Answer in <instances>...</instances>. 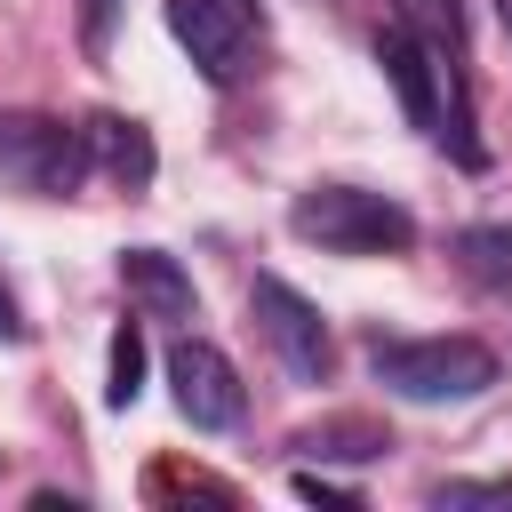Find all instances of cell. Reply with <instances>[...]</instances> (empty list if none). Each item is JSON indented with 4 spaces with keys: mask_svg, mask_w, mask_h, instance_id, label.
Instances as JSON below:
<instances>
[{
    "mask_svg": "<svg viewBox=\"0 0 512 512\" xmlns=\"http://www.w3.org/2000/svg\"><path fill=\"white\" fill-rule=\"evenodd\" d=\"M368 368L384 392L416 400V408H448V400H480L504 360L480 344V336H376L368 344Z\"/></svg>",
    "mask_w": 512,
    "mask_h": 512,
    "instance_id": "cell-1",
    "label": "cell"
},
{
    "mask_svg": "<svg viewBox=\"0 0 512 512\" xmlns=\"http://www.w3.org/2000/svg\"><path fill=\"white\" fill-rule=\"evenodd\" d=\"M288 232L328 256H400L416 248V216L368 184H312L288 200Z\"/></svg>",
    "mask_w": 512,
    "mask_h": 512,
    "instance_id": "cell-2",
    "label": "cell"
},
{
    "mask_svg": "<svg viewBox=\"0 0 512 512\" xmlns=\"http://www.w3.org/2000/svg\"><path fill=\"white\" fill-rule=\"evenodd\" d=\"M88 128L48 120V112H0V184L32 200H72L88 184Z\"/></svg>",
    "mask_w": 512,
    "mask_h": 512,
    "instance_id": "cell-3",
    "label": "cell"
},
{
    "mask_svg": "<svg viewBox=\"0 0 512 512\" xmlns=\"http://www.w3.org/2000/svg\"><path fill=\"white\" fill-rule=\"evenodd\" d=\"M248 312H256L264 344L280 352V368H288L296 384H328V368H336V336H328V320H320V304H312V296H296L288 280L256 272Z\"/></svg>",
    "mask_w": 512,
    "mask_h": 512,
    "instance_id": "cell-4",
    "label": "cell"
},
{
    "mask_svg": "<svg viewBox=\"0 0 512 512\" xmlns=\"http://www.w3.org/2000/svg\"><path fill=\"white\" fill-rule=\"evenodd\" d=\"M168 392L184 408L192 432H232L248 416V392H240V368L208 344V336H176L168 344Z\"/></svg>",
    "mask_w": 512,
    "mask_h": 512,
    "instance_id": "cell-5",
    "label": "cell"
},
{
    "mask_svg": "<svg viewBox=\"0 0 512 512\" xmlns=\"http://www.w3.org/2000/svg\"><path fill=\"white\" fill-rule=\"evenodd\" d=\"M160 16H168V32H176V48H184L216 88H232V80L248 72V8H240V0H160Z\"/></svg>",
    "mask_w": 512,
    "mask_h": 512,
    "instance_id": "cell-6",
    "label": "cell"
},
{
    "mask_svg": "<svg viewBox=\"0 0 512 512\" xmlns=\"http://www.w3.org/2000/svg\"><path fill=\"white\" fill-rule=\"evenodd\" d=\"M120 280H128V296H136L152 320H192V272H184L176 256L128 248V256H120Z\"/></svg>",
    "mask_w": 512,
    "mask_h": 512,
    "instance_id": "cell-7",
    "label": "cell"
},
{
    "mask_svg": "<svg viewBox=\"0 0 512 512\" xmlns=\"http://www.w3.org/2000/svg\"><path fill=\"white\" fill-rule=\"evenodd\" d=\"M80 128H88V160H96L104 176H120L128 192H136V184H152V136H144L136 120L96 112V120H80Z\"/></svg>",
    "mask_w": 512,
    "mask_h": 512,
    "instance_id": "cell-8",
    "label": "cell"
},
{
    "mask_svg": "<svg viewBox=\"0 0 512 512\" xmlns=\"http://www.w3.org/2000/svg\"><path fill=\"white\" fill-rule=\"evenodd\" d=\"M288 448H304V456H336V464H368V456H384L392 448V432L384 424H368V416H328V424H304Z\"/></svg>",
    "mask_w": 512,
    "mask_h": 512,
    "instance_id": "cell-9",
    "label": "cell"
},
{
    "mask_svg": "<svg viewBox=\"0 0 512 512\" xmlns=\"http://www.w3.org/2000/svg\"><path fill=\"white\" fill-rule=\"evenodd\" d=\"M456 264L488 288H512V232L504 224H464L456 232Z\"/></svg>",
    "mask_w": 512,
    "mask_h": 512,
    "instance_id": "cell-10",
    "label": "cell"
},
{
    "mask_svg": "<svg viewBox=\"0 0 512 512\" xmlns=\"http://www.w3.org/2000/svg\"><path fill=\"white\" fill-rule=\"evenodd\" d=\"M136 392H144V328L120 320V328H112V376H104V400H112V408H136Z\"/></svg>",
    "mask_w": 512,
    "mask_h": 512,
    "instance_id": "cell-11",
    "label": "cell"
},
{
    "mask_svg": "<svg viewBox=\"0 0 512 512\" xmlns=\"http://www.w3.org/2000/svg\"><path fill=\"white\" fill-rule=\"evenodd\" d=\"M400 24L424 32L432 48H456V56H464V8H456V0H400Z\"/></svg>",
    "mask_w": 512,
    "mask_h": 512,
    "instance_id": "cell-12",
    "label": "cell"
},
{
    "mask_svg": "<svg viewBox=\"0 0 512 512\" xmlns=\"http://www.w3.org/2000/svg\"><path fill=\"white\" fill-rule=\"evenodd\" d=\"M120 8H128V0H80V48H88V56H104V48H112Z\"/></svg>",
    "mask_w": 512,
    "mask_h": 512,
    "instance_id": "cell-13",
    "label": "cell"
},
{
    "mask_svg": "<svg viewBox=\"0 0 512 512\" xmlns=\"http://www.w3.org/2000/svg\"><path fill=\"white\" fill-rule=\"evenodd\" d=\"M432 504H512V480H448L432 488Z\"/></svg>",
    "mask_w": 512,
    "mask_h": 512,
    "instance_id": "cell-14",
    "label": "cell"
},
{
    "mask_svg": "<svg viewBox=\"0 0 512 512\" xmlns=\"http://www.w3.org/2000/svg\"><path fill=\"white\" fill-rule=\"evenodd\" d=\"M296 496H304V504H352V488H336V480H320V472H296Z\"/></svg>",
    "mask_w": 512,
    "mask_h": 512,
    "instance_id": "cell-15",
    "label": "cell"
},
{
    "mask_svg": "<svg viewBox=\"0 0 512 512\" xmlns=\"http://www.w3.org/2000/svg\"><path fill=\"white\" fill-rule=\"evenodd\" d=\"M0 336H24V320H16V304H8V288H0Z\"/></svg>",
    "mask_w": 512,
    "mask_h": 512,
    "instance_id": "cell-16",
    "label": "cell"
},
{
    "mask_svg": "<svg viewBox=\"0 0 512 512\" xmlns=\"http://www.w3.org/2000/svg\"><path fill=\"white\" fill-rule=\"evenodd\" d=\"M496 24H504V32H512V0H496Z\"/></svg>",
    "mask_w": 512,
    "mask_h": 512,
    "instance_id": "cell-17",
    "label": "cell"
}]
</instances>
